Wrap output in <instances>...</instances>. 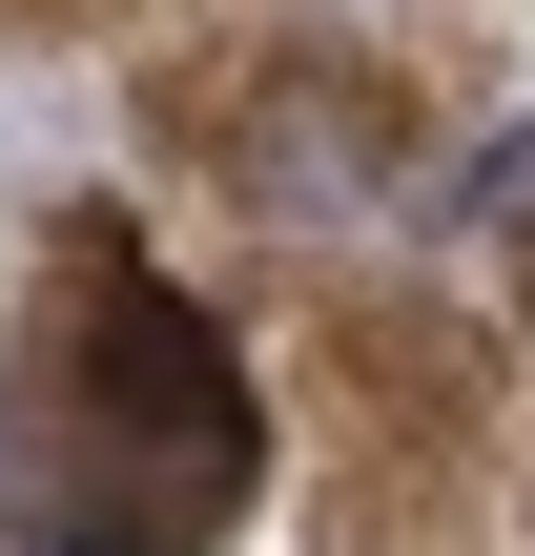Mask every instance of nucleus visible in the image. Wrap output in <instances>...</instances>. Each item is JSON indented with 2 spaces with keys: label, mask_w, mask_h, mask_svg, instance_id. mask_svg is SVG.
<instances>
[{
  "label": "nucleus",
  "mask_w": 535,
  "mask_h": 556,
  "mask_svg": "<svg viewBox=\"0 0 535 556\" xmlns=\"http://www.w3.org/2000/svg\"><path fill=\"white\" fill-rule=\"evenodd\" d=\"M247 206H289V227H371V206H392V144H371V103L289 83V103L247 124Z\"/></svg>",
  "instance_id": "1"
}]
</instances>
